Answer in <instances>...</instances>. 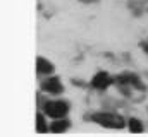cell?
I'll use <instances>...</instances> for the list:
<instances>
[{
  "mask_svg": "<svg viewBox=\"0 0 148 137\" xmlns=\"http://www.w3.org/2000/svg\"><path fill=\"white\" fill-rule=\"evenodd\" d=\"M91 120L97 122L98 125L102 127H107V129H124L126 127V120L117 115V113H109V111H102V113H93L91 115Z\"/></svg>",
  "mask_w": 148,
  "mask_h": 137,
  "instance_id": "1",
  "label": "cell"
},
{
  "mask_svg": "<svg viewBox=\"0 0 148 137\" xmlns=\"http://www.w3.org/2000/svg\"><path fill=\"white\" fill-rule=\"evenodd\" d=\"M115 82L119 84V87H121L124 93H129V87L143 89V84H141V81L138 79V75H134V74H129V72H124V74H121V75L115 79Z\"/></svg>",
  "mask_w": 148,
  "mask_h": 137,
  "instance_id": "2",
  "label": "cell"
},
{
  "mask_svg": "<svg viewBox=\"0 0 148 137\" xmlns=\"http://www.w3.org/2000/svg\"><path fill=\"white\" fill-rule=\"evenodd\" d=\"M69 111V106H67V103L64 101H48L45 103V113L48 115V117H52V118H62L66 113Z\"/></svg>",
  "mask_w": 148,
  "mask_h": 137,
  "instance_id": "3",
  "label": "cell"
},
{
  "mask_svg": "<svg viewBox=\"0 0 148 137\" xmlns=\"http://www.w3.org/2000/svg\"><path fill=\"white\" fill-rule=\"evenodd\" d=\"M41 89L45 93H50V94H60V93H64V86H62V82H60L59 77H50V79L43 81L41 82Z\"/></svg>",
  "mask_w": 148,
  "mask_h": 137,
  "instance_id": "4",
  "label": "cell"
},
{
  "mask_svg": "<svg viewBox=\"0 0 148 137\" xmlns=\"http://www.w3.org/2000/svg\"><path fill=\"white\" fill-rule=\"evenodd\" d=\"M114 82H115V81L112 79L107 72H98V74L93 77L91 86H93L95 89H107V87H109L110 84H114Z\"/></svg>",
  "mask_w": 148,
  "mask_h": 137,
  "instance_id": "5",
  "label": "cell"
},
{
  "mask_svg": "<svg viewBox=\"0 0 148 137\" xmlns=\"http://www.w3.org/2000/svg\"><path fill=\"white\" fill-rule=\"evenodd\" d=\"M36 70L40 74H52V72H53V64L48 62V60L43 58V57H38L36 58Z\"/></svg>",
  "mask_w": 148,
  "mask_h": 137,
  "instance_id": "6",
  "label": "cell"
},
{
  "mask_svg": "<svg viewBox=\"0 0 148 137\" xmlns=\"http://www.w3.org/2000/svg\"><path fill=\"white\" fill-rule=\"evenodd\" d=\"M69 120H64V118H57V122H53L52 123V127H50V130L52 132H55V134H60V132H66L67 129H69Z\"/></svg>",
  "mask_w": 148,
  "mask_h": 137,
  "instance_id": "7",
  "label": "cell"
},
{
  "mask_svg": "<svg viewBox=\"0 0 148 137\" xmlns=\"http://www.w3.org/2000/svg\"><path fill=\"white\" fill-rule=\"evenodd\" d=\"M127 127H129V130H131L133 134H140V132H143V125H141V122H140L138 118H129Z\"/></svg>",
  "mask_w": 148,
  "mask_h": 137,
  "instance_id": "8",
  "label": "cell"
},
{
  "mask_svg": "<svg viewBox=\"0 0 148 137\" xmlns=\"http://www.w3.org/2000/svg\"><path fill=\"white\" fill-rule=\"evenodd\" d=\"M47 130H48V129H47V125H45L43 115H41V113H36V132L43 134V132H47Z\"/></svg>",
  "mask_w": 148,
  "mask_h": 137,
  "instance_id": "9",
  "label": "cell"
}]
</instances>
